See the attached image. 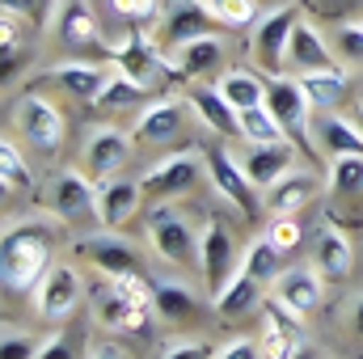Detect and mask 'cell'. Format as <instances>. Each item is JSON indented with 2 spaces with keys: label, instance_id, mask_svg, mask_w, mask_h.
I'll use <instances>...</instances> for the list:
<instances>
[{
  "label": "cell",
  "instance_id": "cell-1",
  "mask_svg": "<svg viewBox=\"0 0 363 359\" xmlns=\"http://www.w3.org/2000/svg\"><path fill=\"white\" fill-rule=\"evenodd\" d=\"M60 216H21V220H4V237H0V279L13 296L34 292L43 283V275L55 267V233H60Z\"/></svg>",
  "mask_w": 363,
  "mask_h": 359
},
{
  "label": "cell",
  "instance_id": "cell-2",
  "mask_svg": "<svg viewBox=\"0 0 363 359\" xmlns=\"http://www.w3.org/2000/svg\"><path fill=\"white\" fill-rule=\"evenodd\" d=\"M93 304V321L101 330H114V334H140L148 326V317L157 313L152 309V279H144V270L135 275H118V279H101L89 292Z\"/></svg>",
  "mask_w": 363,
  "mask_h": 359
},
{
  "label": "cell",
  "instance_id": "cell-3",
  "mask_svg": "<svg viewBox=\"0 0 363 359\" xmlns=\"http://www.w3.org/2000/svg\"><path fill=\"white\" fill-rule=\"evenodd\" d=\"M148 241L169 267H199V233L169 203L148 211Z\"/></svg>",
  "mask_w": 363,
  "mask_h": 359
},
{
  "label": "cell",
  "instance_id": "cell-4",
  "mask_svg": "<svg viewBox=\"0 0 363 359\" xmlns=\"http://www.w3.org/2000/svg\"><path fill=\"white\" fill-rule=\"evenodd\" d=\"M296 21H300V13L291 4H274V9H267L254 21L250 51H254V60H258V68L267 77H283V68H287V43H291Z\"/></svg>",
  "mask_w": 363,
  "mask_h": 359
},
{
  "label": "cell",
  "instance_id": "cell-5",
  "mask_svg": "<svg viewBox=\"0 0 363 359\" xmlns=\"http://www.w3.org/2000/svg\"><path fill=\"white\" fill-rule=\"evenodd\" d=\"M13 123H17V131L30 140V148H38V153H47V157H55L60 153V144H64V110L60 106H51L47 97H38V93H21L17 97V106H13Z\"/></svg>",
  "mask_w": 363,
  "mask_h": 359
},
{
  "label": "cell",
  "instance_id": "cell-6",
  "mask_svg": "<svg viewBox=\"0 0 363 359\" xmlns=\"http://www.w3.org/2000/svg\"><path fill=\"white\" fill-rule=\"evenodd\" d=\"M203 174H207V153L182 148V153H165L140 182H144V190H148L152 199H178L186 190H194Z\"/></svg>",
  "mask_w": 363,
  "mask_h": 359
},
{
  "label": "cell",
  "instance_id": "cell-7",
  "mask_svg": "<svg viewBox=\"0 0 363 359\" xmlns=\"http://www.w3.org/2000/svg\"><path fill=\"white\" fill-rule=\"evenodd\" d=\"M207 178H211V186H216V190L241 211V216H258V211H267V207H262V190L250 182L245 165H241V157H233V153H224V148L207 153Z\"/></svg>",
  "mask_w": 363,
  "mask_h": 359
},
{
  "label": "cell",
  "instance_id": "cell-8",
  "mask_svg": "<svg viewBox=\"0 0 363 359\" xmlns=\"http://www.w3.org/2000/svg\"><path fill=\"white\" fill-rule=\"evenodd\" d=\"M51 211L64 220V224H81L93 220L97 224V182L85 170H60L51 178Z\"/></svg>",
  "mask_w": 363,
  "mask_h": 359
},
{
  "label": "cell",
  "instance_id": "cell-9",
  "mask_svg": "<svg viewBox=\"0 0 363 359\" xmlns=\"http://www.w3.org/2000/svg\"><path fill=\"white\" fill-rule=\"evenodd\" d=\"M81 275L68 267V263H55V267L43 275V283L34 287V309L43 321H68L81 304Z\"/></svg>",
  "mask_w": 363,
  "mask_h": 359
},
{
  "label": "cell",
  "instance_id": "cell-10",
  "mask_svg": "<svg viewBox=\"0 0 363 359\" xmlns=\"http://www.w3.org/2000/svg\"><path fill=\"white\" fill-rule=\"evenodd\" d=\"M211 26H216V17H211V9H207L203 0H174V4L165 9L161 26H157V47H161L165 60H169L182 43L211 34Z\"/></svg>",
  "mask_w": 363,
  "mask_h": 359
},
{
  "label": "cell",
  "instance_id": "cell-11",
  "mask_svg": "<svg viewBox=\"0 0 363 359\" xmlns=\"http://www.w3.org/2000/svg\"><path fill=\"white\" fill-rule=\"evenodd\" d=\"M233 270H237V245H233V233H228L220 220H207V224L199 228V275H203L207 292L216 296V292L228 283Z\"/></svg>",
  "mask_w": 363,
  "mask_h": 359
},
{
  "label": "cell",
  "instance_id": "cell-12",
  "mask_svg": "<svg viewBox=\"0 0 363 359\" xmlns=\"http://www.w3.org/2000/svg\"><path fill=\"white\" fill-rule=\"evenodd\" d=\"M267 106L279 118L283 131H291L296 140H308V118H313V101L300 77H271L267 81Z\"/></svg>",
  "mask_w": 363,
  "mask_h": 359
},
{
  "label": "cell",
  "instance_id": "cell-13",
  "mask_svg": "<svg viewBox=\"0 0 363 359\" xmlns=\"http://www.w3.org/2000/svg\"><path fill=\"white\" fill-rule=\"evenodd\" d=\"M258 347L267 359H291L304 343H300V313H291L283 300L267 296L262 300V334Z\"/></svg>",
  "mask_w": 363,
  "mask_h": 359
},
{
  "label": "cell",
  "instance_id": "cell-14",
  "mask_svg": "<svg viewBox=\"0 0 363 359\" xmlns=\"http://www.w3.org/2000/svg\"><path fill=\"white\" fill-rule=\"evenodd\" d=\"M144 182L140 178H101L97 182V224L101 228H123L135 211H140V203H144Z\"/></svg>",
  "mask_w": 363,
  "mask_h": 359
},
{
  "label": "cell",
  "instance_id": "cell-15",
  "mask_svg": "<svg viewBox=\"0 0 363 359\" xmlns=\"http://www.w3.org/2000/svg\"><path fill=\"white\" fill-rule=\"evenodd\" d=\"M182 127H186L182 106L174 97H161V101H148V106L140 110V118H135V127H131V140L144 144V148H165V144H174L182 136Z\"/></svg>",
  "mask_w": 363,
  "mask_h": 359
},
{
  "label": "cell",
  "instance_id": "cell-16",
  "mask_svg": "<svg viewBox=\"0 0 363 359\" xmlns=\"http://www.w3.org/2000/svg\"><path fill=\"white\" fill-rule=\"evenodd\" d=\"M77 250H81L101 275H110V279L140 270V250H135L127 237H118V228H106V233H97V237H85Z\"/></svg>",
  "mask_w": 363,
  "mask_h": 359
},
{
  "label": "cell",
  "instance_id": "cell-17",
  "mask_svg": "<svg viewBox=\"0 0 363 359\" xmlns=\"http://www.w3.org/2000/svg\"><path fill=\"white\" fill-rule=\"evenodd\" d=\"M131 136L118 131V127H93L89 140H85V170L93 178H114L118 165L131 157Z\"/></svg>",
  "mask_w": 363,
  "mask_h": 359
},
{
  "label": "cell",
  "instance_id": "cell-18",
  "mask_svg": "<svg viewBox=\"0 0 363 359\" xmlns=\"http://www.w3.org/2000/svg\"><path fill=\"white\" fill-rule=\"evenodd\" d=\"M287 68H296L300 77L338 68V60L330 55V43H325V34H321L317 26H308L304 17L296 21V30H291V43H287Z\"/></svg>",
  "mask_w": 363,
  "mask_h": 359
},
{
  "label": "cell",
  "instance_id": "cell-19",
  "mask_svg": "<svg viewBox=\"0 0 363 359\" xmlns=\"http://www.w3.org/2000/svg\"><path fill=\"white\" fill-rule=\"evenodd\" d=\"M321 283H325V279H321V270L313 267V263H308V267H287L271 283V296L283 300L291 313L304 317V313H313V309L321 304Z\"/></svg>",
  "mask_w": 363,
  "mask_h": 359
},
{
  "label": "cell",
  "instance_id": "cell-20",
  "mask_svg": "<svg viewBox=\"0 0 363 359\" xmlns=\"http://www.w3.org/2000/svg\"><path fill=\"white\" fill-rule=\"evenodd\" d=\"M317 190H321L317 174H308V170H291V174H283L279 182H271V186L262 190V207H267L271 216H296L304 203H313Z\"/></svg>",
  "mask_w": 363,
  "mask_h": 359
},
{
  "label": "cell",
  "instance_id": "cell-21",
  "mask_svg": "<svg viewBox=\"0 0 363 359\" xmlns=\"http://www.w3.org/2000/svg\"><path fill=\"white\" fill-rule=\"evenodd\" d=\"M224 55H228V51H224V43H220L216 34H203V38H190V43H182L178 51L169 55V64H174V77L203 81V77L220 72Z\"/></svg>",
  "mask_w": 363,
  "mask_h": 359
},
{
  "label": "cell",
  "instance_id": "cell-22",
  "mask_svg": "<svg viewBox=\"0 0 363 359\" xmlns=\"http://www.w3.org/2000/svg\"><path fill=\"white\" fill-rule=\"evenodd\" d=\"M313 144L334 161V157H363V127L359 123H347L342 114L334 110H321L317 127H313Z\"/></svg>",
  "mask_w": 363,
  "mask_h": 359
},
{
  "label": "cell",
  "instance_id": "cell-23",
  "mask_svg": "<svg viewBox=\"0 0 363 359\" xmlns=\"http://www.w3.org/2000/svg\"><path fill=\"white\" fill-rule=\"evenodd\" d=\"M241 165H245V174H250V182L258 190H267L271 182H279L283 174L296 170V148L287 140H279V144H250V153L241 157Z\"/></svg>",
  "mask_w": 363,
  "mask_h": 359
},
{
  "label": "cell",
  "instance_id": "cell-24",
  "mask_svg": "<svg viewBox=\"0 0 363 359\" xmlns=\"http://www.w3.org/2000/svg\"><path fill=\"white\" fill-rule=\"evenodd\" d=\"M267 283L262 279H254L245 267H237L228 275V283L211 296V304H216V313L220 317H245V313H254L262 300H267V292H262Z\"/></svg>",
  "mask_w": 363,
  "mask_h": 359
},
{
  "label": "cell",
  "instance_id": "cell-25",
  "mask_svg": "<svg viewBox=\"0 0 363 359\" xmlns=\"http://www.w3.org/2000/svg\"><path fill=\"white\" fill-rule=\"evenodd\" d=\"M47 77H51L60 89H68L72 97L97 101V93L106 89V81L114 77V64H85V60H72V64H55Z\"/></svg>",
  "mask_w": 363,
  "mask_h": 359
},
{
  "label": "cell",
  "instance_id": "cell-26",
  "mask_svg": "<svg viewBox=\"0 0 363 359\" xmlns=\"http://www.w3.org/2000/svg\"><path fill=\"white\" fill-rule=\"evenodd\" d=\"M186 97H190L194 114H199L211 131H220V136H241V110L216 89V85H194Z\"/></svg>",
  "mask_w": 363,
  "mask_h": 359
},
{
  "label": "cell",
  "instance_id": "cell-27",
  "mask_svg": "<svg viewBox=\"0 0 363 359\" xmlns=\"http://www.w3.org/2000/svg\"><path fill=\"white\" fill-rule=\"evenodd\" d=\"M351 263H355V250H351L347 233L334 228V224H325L317 233V241H313V267L321 270V279H347Z\"/></svg>",
  "mask_w": 363,
  "mask_h": 359
},
{
  "label": "cell",
  "instance_id": "cell-28",
  "mask_svg": "<svg viewBox=\"0 0 363 359\" xmlns=\"http://www.w3.org/2000/svg\"><path fill=\"white\" fill-rule=\"evenodd\" d=\"M152 309H157V317H165V321H194L199 317V300H194V287H186V283H174V279H152Z\"/></svg>",
  "mask_w": 363,
  "mask_h": 359
},
{
  "label": "cell",
  "instance_id": "cell-29",
  "mask_svg": "<svg viewBox=\"0 0 363 359\" xmlns=\"http://www.w3.org/2000/svg\"><path fill=\"white\" fill-rule=\"evenodd\" d=\"M55 30H60V38L68 43V47H89L97 43V17H93V9L85 0H68L60 13H55Z\"/></svg>",
  "mask_w": 363,
  "mask_h": 359
},
{
  "label": "cell",
  "instance_id": "cell-30",
  "mask_svg": "<svg viewBox=\"0 0 363 359\" xmlns=\"http://www.w3.org/2000/svg\"><path fill=\"white\" fill-rule=\"evenodd\" d=\"M148 93H152V85L135 81L131 72H123V68L114 64V77L106 81V89L97 93V101H93V106H101V110H127V106H144V101H148Z\"/></svg>",
  "mask_w": 363,
  "mask_h": 359
},
{
  "label": "cell",
  "instance_id": "cell-31",
  "mask_svg": "<svg viewBox=\"0 0 363 359\" xmlns=\"http://www.w3.org/2000/svg\"><path fill=\"white\" fill-rule=\"evenodd\" d=\"M216 89L224 93L237 110H254V106H267V81L258 77V72H224L220 81H216Z\"/></svg>",
  "mask_w": 363,
  "mask_h": 359
},
{
  "label": "cell",
  "instance_id": "cell-32",
  "mask_svg": "<svg viewBox=\"0 0 363 359\" xmlns=\"http://www.w3.org/2000/svg\"><path fill=\"white\" fill-rule=\"evenodd\" d=\"M241 267L250 270L254 279H262V283H274V279L283 275V250H279L271 237L262 233V237H254V241H250V250H245Z\"/></svg>",
  "mask_w": 363,
  "mask_h": 359
},
{
  "label": "cell",
  "instance_id": "cell-33",
  "mask_svg": "<svg viewBox=\"0 0 363 359\" xmlns=\"http://www.w3.org/2000/svg\"><path fill=\"white\" fill-rule=\"evenodd\" d=\"M241 140H250V144H279V140H287V131L279 127L271 106H254V110H241Z\"/></svg>",
  "mask_w": 363,
  "mask_h": 359
},
{
  "label": "cell",
  "instance_id": "cell-34",
  "mask_svg": "<svg viewBox=\"0 0 363 359\" xmlns=\"http://www.w3.org/2000/svg\"><path fill=\"white\" fill-rule=\"evenodd\" d=\"M300 81H304V89H308L313 110H334L338 97H342V89H347V81H342L338 68H330V72H308V77H300Z\"/></svg>",
  "mask_w": 363,
  "mask_h": 359
},
{
  "label": "cell",
  "instance_id": "cell-35",
  "mask_svg": "<svg viewBox=\"0 0 363 359\" xmlns=\"http://www.w3.org/2000/svg\"><path fill=\"white\" fill-rule=\"evenodd\" d=\"M0 182H4V190L13 194V190H30L34 186V174H30V165H26V157L17 153V144L4 136L0 140Z\"/></svg>",
  "mask_w": 363,
  "mask_h": 359
},
{
  "label": "cell",
  "instance_id": "cell-36",
  "mask_svg": "<svg viewBox=\"0 0 363 359\" xmlns=\"http://www.w3.org/2000/svg\"><path fill=\"white\" fill-rule=\"evenodd\" d=\"M330 190L334 194H359L363 190V157H334L330 161Z\"/></svg>",
  "mask_w": 363,
  "mask_h": 359
},
{
  "label": "cell",
  "instance_id": "cell-37",
  "mask_svg": "<svg viewBox=\"0 0 363 359\" xmlns=\"http://www.w3.org/2000/svg\"><path fill=\"white\" fill-rule=\"evenodd\" d=\"M203 4L211 9V17L220 26H233V30H241L258 17V0H203Z\"/></svg>",
  "mask_w": 363,
  "mask_h": 359
},
{
  "label": "cell",
  "instance_id": "cell-38",
  "mask_svg": "<svg viewBox=\"0 0 363 359\" xmlns=\"http://www.w3.org/2000/svg\"><path fill=\"white\" fill-rule=\"evenodd\" d=\"M4 17H17V21H34V26H51L55 21V0H0Z\"/></svg>",
  "mask_w": 363,
  "mask_h": 359
},
{
  "label": "cell",
  "instance_id": "cell-39",
  "mask_svg": "<svg viewBox=\"0 0 363 359\" xmlns=\"http://www.w3.org/2000/svg\"><path fill=\"white\" fill-rule=\"evenodd\" d=\"M38 347L43 343L17 326H4V334H0V359H38Z\"/></svg>",
  "mask_w": 363,
  "mask_h": 359
},
{
  "label": "cell",
  "instance_id": "cell-40",
  "mask_svg": "<svg viewBox=\"0 0 363 359\" xmlns=\"http://www.w3.org/2000/svg\"><path fill=\"white\" fill-rule=\"evenodd\" d=\"M267 237H271L283 254H291V250L304 241V224H300L296 216H271V224H267Z\"/></svg>",
  "mask_w": 363,
  "mask_h": 359
},
{
  "label": "cell",
  "instance_id": "cell-41",
  "mask_svg": "<svg viewBox=\"0 0 363 359\" xmlns=\"http://www.w3.org/2000/svg\"><path fill=\"white\" fill-rule=\"evenodd\" d=\"M334 43H338V55H347V60H363V17L359 21H338Z\"/></svg>",
  "mask_w": 363,
  "mask_h": 359
},
{
  "label": "cell",
  "instance_id": "cell-42",
  "mask_svg": "<svg viewBox=\"0 0 363 359\" xmlns=\"http://www.w3.org/2000/svg\"><path fill=\"white\" fill-rule=\"evenodd\" d=\"M38 359H77V343H72V334H51V338H43V347H38Z\"/></svg>",
  "mask_w": 363,
  "mask_h": 359
},
{
  "label": "cell",
  "instance_id": "cell-43",
  "mask_svg": "<svg viewBox=\"0 0 363 359\" xmlns=\"http://www.w3.org/2000/svg\"><path fill=\"white\" fill-rule=\"evenodd\" d=\"M216 359H267L262 355V347L258 343H250V338H233L228 347H220Z\"/></svg>",
  "mask_w": 363,
  "mask_h": 359
},
{
  "label": "cell",
  "instance_id": "cell-44",
  "mask_svg": "<svg viewBox=\"0 0 363 359\" xmlns=\"http://www.w3.org/2000/svg\"><path fill=\"white\" fill-rule=\"evenodd\" d=\"M161 359H216V351L207 343H174V347H165Z\"/></svg>",
  "mask_w": 363,
  "mask_h": 359
},
{
  "label": "cell",
  "instance_id": "cell-45",
  "mask_svg": "<svg viewBox=\"0 0 363 359\" xmlns=\"http://www.w3.org/2000/svg\"><path fill=\"white\" fill-rule=\"evenodd\" d=\"M110 4H114V13L135 17V21H144V17H152V13H157V0H110Z\"/></svg>",
  "mask_w": 363,
  "mask_h": 359
},
{
  "label": "cell",
  "instance_id": "cell-46",
  "mask_svg": "<svg viewBox=\"0 0 363 359\" xmlns=\"http://www.w3.org/2000/svg\"><path fill=\"white\" fill-rule=\"evenodd\" d=\"M89 359H127V355H123L118 347H106V343H101V347H93L89 351Z\"/></svg>",
  "mask_w": 363,
  "mask_h": 359
},
{
  "label": "cell",
  "instance_id": "cell-47",
  "mask_svg": "<svg viewBox=\"0 0 363 359\" xmlns=\"http://www.w3.org/2000/svg\"><path fill=\"white\" fill-rule=\"evenodd\" d=\"M355 0H317V9L321 13H342V9H351Z\"/></svg>",
  "mask_w": 363,
  "mask_h": 359
},
{
  "label": "cell",
  "instance_id": "cell-48",
  "mask_svg": "<svg viewBox=\"0 0 363 359\" xmlns=\"http://www.w3.org/2000/svg\"><path fill=\"white\" fill-rule=\"evenodd\" d=\"M351 326H355V330L363 334V296L355 300V309H351Z\"/></svg>",
  "mask_w": 363,
  "mask_h": 359
},
{
  "label": "cell",
  "instance_id": "cell-49",
  "mask_svg": "<svg viewBox=\"0 0 363 359\" xmlns=\"http://www.w3.org/2000/svg\"><path fill=\"white\" fill-rule=\"evenodd\" d=\"M291 359H330V355H321V351H313V347H300Z\"/></svg>",
  "mask_w": 363,
  "mask_h": 359
},
{
  "label": "cell",
  "instance_id": "cell-50",
  "mask_svg": "<svg viewBox=\"0 0 363 359\" xmlns=\"http://www.w3.org/2000/svg\"><path fill=\"white\" fill-rule=\"evenodd\" d=\"M359 127H363V106H359Z\"/></svg>",
  "mask_w": 363,
  "mask_h": 359
},
{
  "label": "cell",
  "instance_id": "cell-51",
  "mask_svg": "<svg viewBox=\"0 0 363 359\" xmlns=\"http://www.w3.org/2000/svg\"><path fill=\"white\" fill-rule=\"evenodd\" d=\"M359 106H363V97H359Z\"/></svg>",
  "mask_w": 363,
  "mask_h": 359
}]
</instances>
